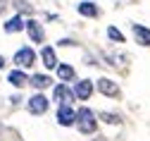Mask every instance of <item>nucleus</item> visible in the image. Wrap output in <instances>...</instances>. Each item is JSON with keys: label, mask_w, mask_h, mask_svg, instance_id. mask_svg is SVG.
Segmentation results:
<instances>
[{"label": "nucleus", "mask_w": 150, "mask_h": 141, "mask_svg": "<svg viewBox=\"0 0 150 141\" xmlns=\"http://www.w3.org/2000/svg\"><path fill=\"white\" fill-rule=\"evenodd\" d=\"M74 125L79 127L81 134H93L98 129V122H96V115H93L88 108H79L76 110V120H74Z\"/></svg>", "instance_id": "f257e3e1"}, {"label": "nucleus", "mask_w": 150, "mask_h": 141, "mask_svg": "<svg viewBox=\"0 0 150 141\" xmlns=\"http://www.w3.org/2000/svg\"><path fill=\"white\" fill-rule=\"evenodd\" d=\"M48 105H50V100H48L43 93L31 96V98H29V103H26V108H29V112H31V115H43V112L48 110Z\"/></svg>", "instance_id": "f03ea898"}, {"label": "nucleus", "mask_w": 150, "mask_h": 141, "mask_svg": "<svg viewBox=\"0 0 150 141\" xmlns=\"http://www.w3.org/2000/svg\"><path fill=\"white\" fill-rule=\"evenodd\" d=\"M33 60H36V53H33L31 46H24V48H19L14 53V65L17 67H31Z\"/></svg>", "instance_id": "7ed1b4c3"}, {"label": "nucleus", "mask_w": 150, "mask_h": 141, "mask_svg": "<svg viewBox=\"0 0 150 141\" xmlns=\"http://www.w3.org/2000/svg\"><path fill=\"white\" fill-rule=\"evenodd\" d=\"M74 98H76V96H74V89H69L67 84H57V86H55V91H52V100H55V103H71V100Z\"/></svg>", "instance_id": "20e7f679"}, {"label": "nucleus", "mask_w": 150, "mask_h": 141, "mask_svg": "<svg viewBox=\"0 0 150 141\" xmlns=\"http://www.w3.org/2000/svg\"><path fill=\"white\" fill-rule=\"evenodd\" d=\"M74 120H76V112L71 110V105H69V103H62V105L57 108V122H60L62 127H71Z\"/></svg>", "instance_id": "39448f33"}, {"label": "nucleus", "mask_w": 150, "mask_h": 141, "mask_svg": "<svg viewBox=\"0 0 150 141\" xmlns=\"http://www.w3.org/2000/svg\"><path fill=\"white\" fill-rule=\"evenodd\" d=\"M24 29H26V34H29V38L33 43H43V29H41V24L36 22V19H29V22H24Z\"/></svg>", "instance_id": "423d86ee"}, {"label": "nucleus", "mask_w": 150, "mask_h": 141, "mask_svg": "<svg viewBox=\"0 0 150 141\" xmlns=\"http://www.w3.org/2000/svg\"><path fill=\"white\" fill-rule=\"evenodd\" d=\"M98 91L103 96H110V98H117L119 96V86L112 82V79H98Z\"/></svg>", "instance_id": "0eeeda50"}, {"label": "nucleus", "mask_w": 150, "mask_h": 141, "mask_svg": "<svg viewBox=\"0 0 150 141\" xmlns=\"http://www.w3.org/2000/svg\"><path fill=\"white\" fill-rule=\"evenodd\" d=\"M93 93V84L88 82V79H83V82H76V86H74V96H76L79 100H88Z\"/></svg>", "instance_id": "6e6552de"}, {"label": "nucleus", "mask_w": 150, "mask_h": 141, "mask_svg": "<svg viewBox=\"0 0 150 141\" xmlns=\"http://www.w3.org/2000/svg\"><path fill=\"white\" fill-rule=\"evenodd\" d=\"M7 82H10L12 86H17V89H22V86L29 84V77H26L22 69H12V72L7 74Z\"/></svg>", "instance_id": "1a4fd4ad"}, {"label": "nucleus", "mask_w": 150, "mask_h": 141, "mask_svg": "<svg viewBox=\"0 0 150 141\" xmlns=\"http://www.w3.org/2000/svg\"><path fill=\"white\" fill-rule=\"evenodd\" d=\"M41 57H43V65H45L48 69H55V67H57V55H55V50H52L50 46H45V48L41 50Z\"/></svg>", "instance_id": "9d476101"}, {"label": "nucleus", "mask_w": 150, "mask_h": 141, "mask_svg": "<svg viewBox=\"0 0 150 141\" xmlns=\"http://www.w3.org/2000/svg\"><path fill=\"white\" fill-rule=\"evenodd\" d=\"M134 36L141 46H150V29H145L141 24H134Z\"/></svg>", "instance_id": "9b49d317"}, {"label": "nucleus", "mask_w": 150, "mask_h": 141, "mask_svg": "<svg viewBox=\"0 0 150 141\" xmlns=\"http://www.w3.org/2000/svg\"><path fill=\"white\" fill-rule=\"evenodd\" d=\"M22 29H24V19H22L19 14H14L12 19L5 22V31H7V34H17V31H22Z\"/></svg>", "instance_id": "f8f14e48"}, {"label": "nucleus", "mask_w": 150, "mask_h": 141, "mask_svg": "<svg viewBox=\"0 0 150 141\" xmlns=\"http://www.w3.org/2000/svg\"><path fill=\"white\" fill-rule=\"evenodd\" d=\"M29 82H31V86H36V89H48V86H50V77H48V74H33Z\"/></svg>", "instance_id": "ddd939ff"}, {"label": "nucleus", "mask_w": 150, "mask_h": 141, "mask_svg": "<svg viewBox=\"0 0 150 141\" xmlns=\"http://www.w3.org/2000/svg\"><path fill=\"white\" fill-rule=\"evenodd\" d=\"M79 12H81L83 17H98L96 3H79Z\"/></svg>", "instance_id": "4468645a"}, {"label": "nucleus", "mask_w": 150, "mask_h": 141, "mask_svg": "<svg viewBox=\"0 0 150 141\" xmlns=\"http://www.w3.org/2000/svg\"><path fill=\"white\" fill-rule=\"evenodd\" d=\"M57 74L62 82H67V79H74V67L71 65H57Z\"/></svg>", "instance_id": "2eb2a0df"}, {"label": "nucleus", "mask_w": 150, "mask_h": 141, "mask_svg": "<svg viewBox=\"0 0 150 141\" xmlns=\"http://www.w3.org/2000/svg\"><path fill=\"white\" fill-rule=\"evenodd\" d=\"M107 36L112 38V41H117V43H122V41H124V36H122V34H119L115 26H107Z\"/></svg>", "instance_id": "dca6fc26"}, {"label": "nucleus", "mask_w": 150, "mask_h": 141, "mask_svg": "<svg viewBox=\"0 0 150 141\" xmlns=\"http://www.w3.org/2000/svg\"><path fill=\"white\" fill-rule=\"evenodd\" d=\"M100 120H103V122H110V125H117V122H119V115H112V112L107 115V112H103Z\"/></svg>", "instance_id": "f3484780"}, {"label": "nucleus", "mask_w": 150, "mask_h": 141, "mask_svg": "<svg viewBox=\"0 0 150 141\" xmlns=\"http://www.w3.org/2000/svg\"><path fill=\"white\" fill-rule=\"evenodd\" d=\"M5 67V60H3V55H0V69H3Z\"/></svg>", "instance_id": "a211bd4d"}]
</instances>
